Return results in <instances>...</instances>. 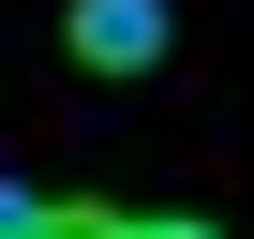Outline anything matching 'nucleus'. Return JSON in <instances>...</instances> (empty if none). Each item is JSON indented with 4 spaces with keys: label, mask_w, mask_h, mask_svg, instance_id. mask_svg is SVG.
Wrapping results in <instances>:
<instances>
[{
    "label": "nucleus",
    "mask_w": 254,
    "mask_h": 239,
    "mask_svg": "<svg viewBox=\"0 0 254 239\" xmlns=\"http://www.w3.org/2000/svg\"><path fill=\"white\" fill-rule=\"evenodd\" d=\"M60 30H75V60H90V75H150L180 15H165V0H75Z\"/></svg>",
    "instance_id": "1"
},
{
    "label": "nucleus",
    "mask_w": 254,
    "mask_h": 239,
    "mask_svg": "<svg viewBox=\"0 0 254 239\" xmlns=\"http://www.w3.org/2000/svg\"><path fill=\"white\" fill-rule=\"evenodd\" d=\"M120 224H135V209H45L30 179L0 194V239H120Z\"/></svg>",
    "instance_id": "2"
},
{
    "label": "nucleus",
    "mask_w": 254,
    "mask_h": 239,
    "mask_svg": "<svg viewBox=\"0 0 254 239\" xmlns=\"http://www.w3.org/2000/svg\"><path fill=\"white\" fill-rule=\"evenodd\" d=\"M120 239H224V224H194V209H135Z\"/></svg>",
    "instance_id": "3"
}]
</instances>
